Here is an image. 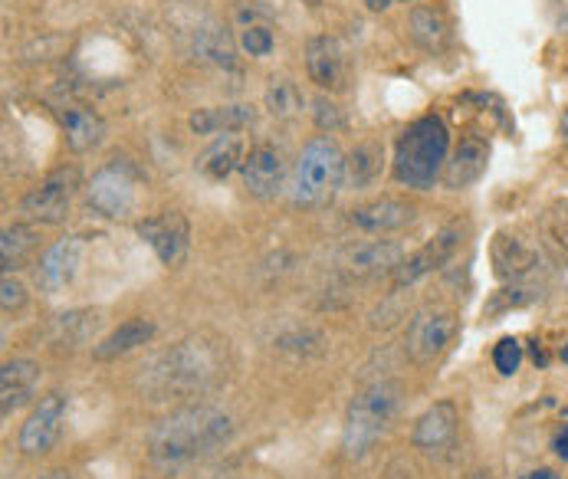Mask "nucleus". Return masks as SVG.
<instances>
[{"label":"nucleus","instance_id":"obj_26","mask_svg":"<svg viewBox=\"0 0 568 479\" xmlns=\"http://www.w3.org/2000/svg\"><path fill=\"white\" fill-rule=\"evenodd\" d=\"M385 167V149L382 142H358L348 155H345V184L348 187H368L378 181Z\"/></svg>","mask_w":568,"mask_h":479},{"label":"nucleus","instance_id":"obj_14","mask_svg":"<svg viewBox=\"0 0 568 479\" xmlns=\"http://www.w3.org/2000/svg\"><path fill=\"white\" fill-rule=\"evenodd\" d=\"M457 424H460L457 407L450 400H437L414 420L410 444L424 453H444L457 440Z\"/></svg>","mask_w":568,"mask_h":479},{"label":"nucleus","instance_id":"obj_27","mask_svg":"<svg viewBox=\"0 0 568 479\" xmlns=\"http://www.w3.org/2000/svg\"><path fill=\"white\" fill-rule=\"evenodd\" d=\"M95 325H99V313H89V309L60 313L50 325V342L57 348H77V345H85L95 335Z\"/></svg>","mask_w":568,"mask_h":479},{"label":"nucleus","instance_id":"obj_8","mask_svg":"<svg viewBox=\"0 0 568 479\" xmlns=\"http://www.w3.org/2000/svg\"><path fill=\"white\" fill-rule=\"evenodd\" d=\"M457 335V319L454 313L444 309H424L410 319L407 328V355L417 365H434L454 342Z\"/></svg>","mask_w":568,"mask_h":479},{"label":"nucleus","instance_id":"obj_17","mask_svg":"<svg viewBox=\"0 0 568 479\" xmlns=\"http://www.w3.org/2000/svg\"><path fill=\"white\" fill-rule=\"evenodd\" d=\"M414 204H407L402 197H378L372 204H362L348 214L352 227L365 231V234H395V231H405L414 221Z\"/></svg>","mask_w":568,"mask_h":479},{"label":"nucleus","instance_id":"obj_37","mask_svg":"<svg viewBox=\"0 0 568 479\" xmlns=\"http://www.w3.org/2000/svg\"><path fill=\"white\" fill-rule=\"evenodd\" d=\"M519 479H559V477H556L552 470H546V467H542V470H529V473H523Z\"/></svg>","mask_w":568,"mask_h":479},{"label":"nucleus","instance_id":"obj_41","mask_svg":"<svg viewBox=\"0 0 568 479\" xmlns=\"http://www.w3.org/2000/svg\"><path fill=\"white\" fill-rule=\"evenodd\" d=\"M306 3H323V0H306Z\"/></svg>","mask_w":568,"mask_h":479},{"label":"nucleus","instance_id":"obj_18","mask_svg":"<svg viewBox=\"0 0 568 479\" xmlns=\"http://www.w3.org/2000/svg\"><path fill=\"white\" fill-rule=\"evenodd\" d=\"M487 164H489L487 142H484V139H477V135H467V139H460V145L450 152V159H447V164H444L440 181H444V187H450V191H464V187H470V184H477V181L484 177Z\"/></svg>","mask_w":568,"mask_h":479},{"label":"nucleus","instance_id":"obj_9","mask_svg":"<svg viewBox=\"0 0 568 479\" xmlns=\"http://www.w3.org/2000/svg\"><path fill=\"white\" fill-rule=\"evenodd\" d=\"M67 424V395L63 391H50L47 398L33 407V414L27 417V424L20 427V450L27 457H43L57 447L60 434Z\"/></svg>","mask_w":568,"mask_h":479},{"label":"nucleus","instance_id":"obj_30","mask_svg":"<svg viewBox=\"0 0 568 479\" xmlns=\"http://www.w3.org/2000/svg\"><path fill=\"white\" fill-rule=\"evenodd\" d=\"M37 249V231L27 224H10L3 227V240H0V256H3V269L13 273L30 253Z\"/></svg>","mask_w":568,"mask_h":479},{"label":"nucleus","instance_id":"obj_23","mask_svg":"<svg viewBox=\"0 0 568 479\" xmlns=\"http://www.w3.org/2000/svg\"><path fill=\"white\" fill-rule=\"evenodd\" d=\"M256 122V109L253 105H207L191 112L187 125L197 135H224V132H241L246 125Z\"/></svg>","mask_w":568,"mask_h":479},{"label":"nucleus","instance_id":"obj_35","mask_svg":"<svg viewBox=\"0 0 568 479\" xmlns=\"http://www.w3.org/2000/svg\"><path fill=\"white\" fill-rule=\"evenodd\" d=\"M552 450H556V453H559V457H562V460L568 463V424L562 427V430H559V434H556V440H552Z\"/></svg>","mask_w":568,"mask_h":479},{"label":"nucleus","instance_id":"obj_19","mask_svg":"<svg viewBox=\"0 0 568 479\" xmlns=\"http://www.w3.org/2000/svg\"><path fill=\"white\" fill-rule=\"evenodd\" d=\"M40 385V365L30 358H13L3 365L0 371V410L3 417H10L13 410H20L27 400L33 398Z\"/></svg>","mask_w":568,"mask_h":479},{"label":"nucleus","instance_id":"obj_6","mask_svg":"<svg viewBox=\"0 0 568 479\" xmlns=\"http://www.w3.org/2000/svg\"><path fill=\"white\" fill-rule=\"evenodd\" d=\"M85 201L99 217L119 221L129 217L135 207V167L132 161L112 159L109 164H102L92 181L85 184Z\"/></svg>","mask_w":568,"mask_h":479},{"label":"nucleus","instance_id":"obj_10","mask_svg":"<svg viewBox=\"0 0 568 479\" xmlns=\"http://www.w3.org/2000/svg\"><path fill=\"white\" fill-rule=\"evenodd\" d=\"M139 237L145 240L164 266H178L187 256L191 246V227L181 211H162L145 221H139Z\"/></svg>","mask_w":568,"mask_h":479},{"label":"nucleus","instance_id":"obj_5","mask_svg":"<svg viewBox=\"0 0 568 479\" xmlns=\"http://www.w3.org/2000/svg\"><path fill=\"white\" fill-rule=\"evenodd\" d=\"M342 184H345V155L328 135H320L296 159L293 177H290V201L293 207H303V211L323 207L335 197Z\"/></svg>","mask_w":568,"mask_h":479},{"label":"nucleus","instance_id":"obj_22","mask_svg":"<svg viewBox=\"0 0 568 479\" xmlns=\"http://www.w3.org/2000/svg\"><path fill=\"white\" fill-rule=\"evenodd\" d=\"M60 125H63V139H67L70 152H77V155L99 149L105 139V122L89 105H63Z\"/></svg>","mask_w":568,"mask_h":479},{"label":"nucleus","instance_id":"obj_20","mask_svg":"<svg viewBox=\"0 0 568 479\" xmlns=\"http://www.w3.org/2000/svg\"><path fill=\"white\" fill-rule=\"evenodd\" d=\"M244 139L241 132H224V135H214V142L197 155L194 167L207 177V181H227L241 164H244Z\"/></svg>","mask_w":568,"mask_h":479},{"label":"nucleus","instance_id":"obj_40","mask_svg":"<svg viewBox=\"0 0 568 479\" xmlns=\"http://www.w3.org/2000/svg\"><path fill=\"white\" fill-rule=\"evenodd\" d=\"M559 355H562V361H566V365H568V342H566V345H562V351H559Z\"/></svg>","mask_w":568,"mask_h":479},{"label":"nucleus","instance_id":"obj_13","mask_svg":"<svg viewBox=\"0 0 568 479\" xmlns=\"http://www.w3.org/2000/svg\"><path fill=\"white\" fill-rule=\"evenodd\" d=\"M82 253H85V243L82 237H63L57 240L37 263V286L47 293V296H57L63 293L82 266Z\"/></svg>","mask_w":568,"mask_h":479},{"label":"nucleus","instance_id":"obj_28","mask_svg":"<svg viewBox=\"0 0 568 479\" xmlns=\"http://www.w3.org/2000/svg\"><path fill=\"white\" fill-rule=\"evenodd\" d=\"M493 263H496V273L503 279H516V276H526L536 266V253L523 240L499 234L496 243H493Z\"/></svg>","mask_w":568,"mask_h":479},{"label":"nucleus","instance_id":"obj_15","mask_svg":"<svg viewBox=\"0 0 568 479\" xmlns=\"http://www.w3.org/2000/svg\"><path fill=\"white\" fill-rule=\"evenodd\" d=\"M405 259V249L395 243V240H365V243H355L348 246L338 263L345 273L352 276H382V273H395L398 263Z\"/></svg>","mask_w":568,"mask_h":479},{"label":"nucleus","instance_id":"obj_31","mask_svg":"<svg viewBox=\"0 0 568 479\" xmlns=\"http://www.w3.org/2000/svg\"><path fill=\"white\" fill-rule=\"evenodd\" d=\"M237 47L244 50L246 57L253 60H266L276 47V37H273V27L266 20H253L241 27V37H237Z\"/></svg>","mask_w":568,"mask_h":479},{"label":"nucleus","instance_id":"obj_7","mask_svg":"<svg viewBox=\"0 0 568 479\" xmlns=\"http://www.w3.org/2000/svg\"><path fill=\"white\" fill-rule=\"evenodd\" d=\"M80 191V167H57L20 201V214L37 224H63L70 217L73 197Z\"/></svg>","mask_w":568,"mask_h":479},{"label":"nucleus","instance_id":"obj_32","mask_svg":"<svg viewBox=\"0 0 568 479\" xmlns=\"http://www.w3.org/2000/svg\"><path fill=\"white\" fill-rule=\"evenodd\" d=\"M313 122H316V129H323V132L332 135V132H342L345 129V112L328 95H316L313 99Z\"/></svg>","mask_w":568,"mask_h":479},{"label":"nucleus","instance_id":"obj_16","mask_svg":"<svg viewBox=\"0 0 568 479\" xmlns=\"http://www.w3.org/2000/svg\"><path fill=\"white\" fill-rule=\"evenodd\" d=\"M306 73L320 89L338 92L345 89L348 80V63H345V50L335 37H313L306 43Z\"/></svg>","mask_w":568,"mask_h":479},{"label":"nucleus","instance_id":"obj_25","mask_svg":"<svg viewBox=\"0 0 568 479\" xmlns=\"http://www.w3.org/2000/svg\"><path fill=\"white\" fill-rule=\"evenodd\" d=\"M407 30H410V40L427 50V53H437L447 47V37H450V27H447V17L437 10V7H414L410 17H407Z\"/></svg>","mask_w":568,"mask_h":479},{"label":"nucleus","instance_id":"obj_38","mask_svg":"<svg viewBox=\"0 0 568 479\" xmlns=\"http://www.w3.org/2000/svg\"><path fill=\"white\" fill-rule=\"evenodd\" d=\"M37 479H77L73 473H67V470H53V473H43V477Z\"/></svg>","mask_w":568,"mask_h":479},{"label":"nucleus","instance_id":"obj_4","mask_svg":"<svg viewBox=\"0 0 568 479\" xmlns=\"http://www.w3.org/2000/svg\"><path fill=\"white\" fill-rule=\"evenodd\" d=\"M402 407V385L398 381H375L362 388L345 414V430H342V450L348 460L368 457L378 440L388 434L392 420L398 417Z\"/></svg>","mask_w":568,"mask_h":479},{"label":"nucleus","instance_id":"obj_3","mask_svg":"<svg viewBox=\"0 0 568 479\" xmlns=\"http://www.w3.org/2000/svg\"><path fill=\"white\" fill-rule=\"evenodd\" d=\"M450 159V129L440 115H420L407 125L395 149V177L414 187V191H430L444 164Z\"/></svg>","mask_w":568,"mask_h":479},{"label":"nucleus","instance_id":"obj_2","mask_svg":"<svg viewBox=\"0 0 568 479\" xmlns=\"http://www.w3.org/2000/svg\"><path fill=\"white\" fill-rule=\"evenodd\" d=\"M234 417L221 407L191 404L168 414L162 424L149 434V457L159 470H184L224 450L234 440Z\"/></svg>","mask_w":568,"mask_h":479},{"label":"nucleus","instance_id":"obj_33","mask_svg":"<svg viewBox=\"0 0 568 479\" xmlns=\"http://www.w3.org/2000/svg\"><path fill=\"white\" fill-rule=\"evenodd\" d=\"M493 365L499 375H516L523 365V345L516 338H499L493 348Z\"/></svg>","mask_w":568,"mask_h":479},{"label":"nucleus","instance_id":"obj_12","mask_svg":"<svg viewBox=\"0 0 568 479\" xmlns=\"http://www.w3.org/2000/svg\"><path fill=\"white\" fill-rule=\"evenodd\" d=\"M457 249H460V224H450V227H444L437 237L427 240L417 253H410V256H405V259L398 263V269L392 273V276H395V286H398V289H402V286H414V283L424 279L427 273L447 266V259H450Z\"/></svg>","mask_w":568,"mask_h":479},{"label":"nucleus","instance_id":"obj_1","mask_svg":"<svg viewBox=\"0 0 568 479\" xmlns=\"http://www.w3.org/2000/svg\"><path fill=\"white\" fill-rule=\"evenodd\" d=\"M227 342L217 335H187L142 368V388L152 400L204 398L227 381Z\"/></svg>","mask_w":568,"mask_h":479},{"label":"nucleus","instance_id":"obj_29","mask_svg":"<svg viewBox=\"0 0 568 479\" xmlns=\"http://www.w3.org/2000/svg\"><path fill=\"white\" fill-rule=\"evenodd\" d=\"M263 105L273 119H296L306 105V95L300 92V85L290 77H270L266 80V92H263Z\"/></svg>","mask_w":568,"mask_h":479},{"label":"nucleus","instance_id":"obj_36","mask_svg":"<svg viewBox=\"0 0 568 479\" xmlns=\"http://www.w3.org/2000/svg\"><path fill=\"white\" fill-rule=\"evenodd\" d=\"M362 3H365L368 10H375V13H382V10H388V7H392L395 0H362Z\"/></svg>","mask_w":568,"mask_h":479},{"label":"nucleus","instance_id":"obj_34","mask_svg":"<svg viewBox=\"0 0 568 479\" xmlns=\"http://www.w3.org/2000/svg\"><path fill=\"white\" fill-rule=\"evenodd\" d=\"M23 303H27V289H23V283H20L13 273H3V286H0V306H3V313L10 316V313L23 309Z\"/></svg>","mask_w":568,"mask_h":479},{"label":"nucleus","instance_id":"obj_24","mask_svg":"<svg viewBox=\"0 0 568 479\" xmlns=\"http://www.w3.org/2000/svg\"><path fill=\"white\" fill-rule=\"evenodd\" d=\"M155 338V322L152 319H125L119 328H112L95 348H92V358L99 361H112V358H122L142 345H149Z\"/></svg>","mask_w":568,"mask_h":479},{"label":"nucleus","instance_id":"obj_11","mask_svg":"<svg viewBox=\"0 0 568 479\" xmlns=\"http://www.w3.org/2000/svg\"><path fill=\"white\" fill-rule=\"evenodd\" d=\"M241 174H244V187L250 197L273 201L286 187V159L276 145H256L246 152Z\"/></svg>","mask_w":568,"mask_h":479},{"label":"nucleus","instance_id":"obj_39","mask_svg":"<svg viewBox=\"0 0 568 479\" xmlns=\"http://www.w3.org/2000/svg\"><path fill=\"white\" fill-rule=\"evenodd\" d=\"M559 132H562V142H568V109L562 112V122H559Z\"/></svg>","mask_w":568,"mask_h":479},{"label":"nucleus","instance_id":"obj_21","mask_svg":"<svg viewBox=\"0 0 568 479\" xmlns=\"http://www.w3.org/2000/svg\"><path fill=\"white\" fill-rule=\"evenodd\" d=\"M194 57L214 70L224 73H237L241 60H237V43L231 40V33L221 23H204L194 30Z\"/></svg>","mask_w":568,"mask_h":479}]
</instances>
